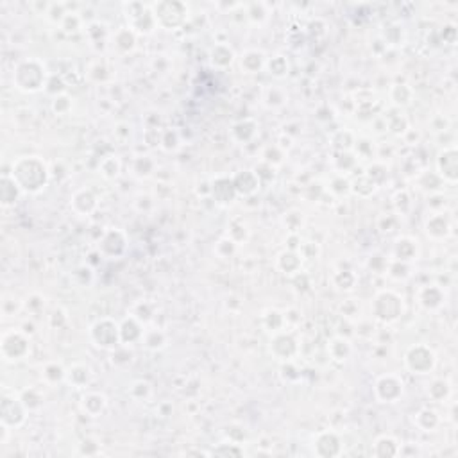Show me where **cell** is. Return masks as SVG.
Listing matches in <instances>:
<instances>
[{
    "mask_svg": "<svg viewBox=\"0 0 458 458\" xmlns=\"http://www.w3.org/2000/svg\"><path fill=\"white\" fill-rule=\"evenodd\" d=\"M13 179L18 182L22 190L38 192L47 182V171L45 165L36 158H22L13 163Z\"/></svg>",
    "mask_w": 458,
    "mask_h": 458,
    "instance_id": "6da1fadb",
    "label": "cell"
},
{
    "mask_svg": "<svg viewBox=\"0 0 458 458\" xmlns=\"http://www.w3.org/2000/svg\"><path fill=\"white\" fill-rule=\"evenodd\" d=\"M16 88L24 92H38L45 82V70L38 61H24L16 66L15 72Z\"/></svg>",
    "mask_w": 458,
    "mask_h": 458,
    "instance_id": "7a4b0ae2",
    "label": "cell"
},
{
    "mask_svg": "<svg viewBox=\"0 0 458 458\" xmlns=\"http://www.w3.org/2000/svg\"><path fill=\"white\" fill-rule=\"evenodd\" d=\"M29 349V340L20 331H8L2 337V357L8 361L24 358Z\"/></svg>",
    "mask_w": 458,
    "mask_h": 458,
    "instance_id": "3957f363",
    "label": "cell"
},
{
    "mask_svg": "<svg viewBox=\"0 0 458 458\" xmlns=\"http://www.w3.org/2000/svg\"><path fill=\"white\" fill-rule=\"evenodd\" d=\"M24 403H20L15 397H9L6 394L2 397V424L6 426H16L25 419L24 416Z\"/></svg>",
    "mask_w": 458,
    "mask_h": 458,
    "instance_id": "277c9868",
    "label": "cell"
},
{
    "mask_svg": "<svg viewBox=\"0 0 458 458\" xmlns=\"http://www.w3.org/2000/svg\"><path fill=\"white\" fill-rule=\"evenodd\" d=\"M118 333H120V330L117 328V324L109 323V321H102V323H97L94 328V337H95V342H97L99 346L102 347H113L117 346L115 342L111 340L109 337L113 338H118Z\"/></svg>",
    "mask_w": 458,
    "mask_h": 458,
    "instance_id": "5b68a950",
    "label": "cell"
},
{
    "mask_svg": "<svg viewBox=\"0 0 458 458\" xmlns=\"http://www.w3.org/2000/svg\"><path fill=\"white\" fill-rule=\"evenodd\" d=\"M20 187L18 182L13 179V175L4 174L2 175V188H0V195H2V206L4 208H9V206H15L16 199H18Z\"/></svg>",
    "mask_w": 458,
    "mask_h": 458,
    "instance_id": "8992f818",
    "label": "cell"
}]
</instances>
